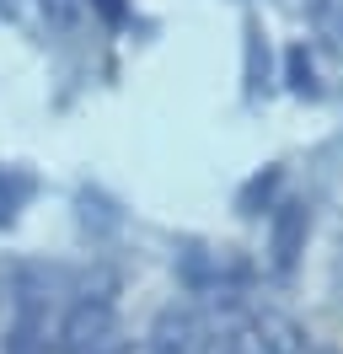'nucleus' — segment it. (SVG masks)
I'll list each match as a JSON object with an SVG mask.
<instances>
[{
    "mask_svg": "<svg viewBox=\"0 0 343 354\" xmlns=\"http://www.w3.org/2000/svg\"><path fill=\"white\" fill-rule=\"evenodd\" d=\"M327 22H333V32L343 38V0H333V11H327Z\"/></svg>",
    "mask_w": 343,
    "mask_h": 354,
    "instance_id": "nucleus-1",
    "label": "nucleus"
}]
</instances>
